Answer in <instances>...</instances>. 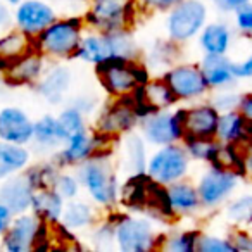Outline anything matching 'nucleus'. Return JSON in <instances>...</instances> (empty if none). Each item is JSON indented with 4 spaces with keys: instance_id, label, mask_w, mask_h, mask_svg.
Here are the masks:
<instances>
[{
    "instance_id": "nucleus-49",
    "label": "nucleus",
    "mask_w": 252,
    "mask_h": 252,
    "mask_svg": "<svg viewBox=\"0 0 252 252\" xmlns=\"http://www.w3.org/2000/svg\"><path fill=\"white\" fill-rule=\"evenodd\" d=\"M14 216H16V214L12 213V211L9 209L4 202H0V237L7 231L9 224L12 223V218H14Z\"/></svg>"
},
{
    "instance_id": "nucleus-41",
    "label": "nucleus",
    "mask_w": 252,
    "mask_h": 252,
    "mask_svg": "<svg viewBox=\"0 0 252 252\" xmlns=\"http://www.w3.org/2000/svg\"><path fill=\"white\" fill-rule=\"evenodd\" d=\"M233 25L242 36L252 38V2L245 4L237 12H233Z\"/></svg>"
},
{
    "instance_id": "nucleus-20",
    "label": "nucleus",
    "mask_w": 252,
    "mask_h": 252,
    "mask_svg": "<svg viewBox=\"0 0 252 252\" xmlns=\"http://www.w3.org/2000/svg\"><path fill=\"white\" fill-rule=\"evenodd\" d=\"M73 83V73L66 64H52L47 66L45 73L35 83L38 95L49 104L57 105L66 100V95Z\"/></svg>"
},
{
    "instance_id": "nucleus-34",
    "label": "nucleus",
    "mask_w": 252,
    "mask_h": 252,
    "mask_svg": "<svg viewBox=\"0 0 252 252\" xmlns=\"http://www.w3.org/2000/svg\"><path fill=\"white\" fill-rule=\"evenodd\" d=\"M187 152L192 158V161H200L206 164H213L216 159L218 149H220V140L218 138H195L185 137L183 138Z\"/></svg>"
},
{
    "instance_id": "nucleus-3",
    "label": "nucleus",
    "mask_w": 252,
    "mask_h": 252,
    "mask_svg": "<svg viewBox=\"0 0 252 252\" xmlns=\"http://www.w3.org/2000/svg\"><path fill=\"white\" fill-rule=\"evenodd\" d=\"M109 220L114 223L116 247L123 252H147L161 247L162 235L149 218L125 213H111Z\"/></svg>"
},
{
    "instance_id": "nucleus-23",
    "label": "nucleus",
    "mask_w": 252,
    "mask_h": 252,
    "mask_svg": "<svg viewBox=\"0 0 252 252\" xmlns=\"http://www.w3.org/2000/svg\"><path fill=\"white\" fill-rule=\"evenodd\" d=\"M166 189H168L169 206H171L176 218L193 216L199 211H202V202H200V195L195 183L185 178L171 183Z\"/></svg>"
},
{
    "instance_id": "nucleus-35",
    "label": "nucleus",
    "mask_w": 252,
    "mask_h": 252,
    "mask_svg": "<svg viewBox=\"0 0 252 252\" xmlns=\"http://www.w3.org/2000/svg\"><path fill=\"white\" fill-rule=\"evenodd\" d=\"M224 216L235 226H242L252 221V193H244L228 200L224 207Z\"/></svg>"
},
{
    "instance_id": "nucleus-27",
    "label": "nucleus",
    "mask_w": 252,
    "mask_h": 252,
    "mask_svg": "<svg viewBox=\"0 0 252 252\" xmlns=\"http://www.w3.org/2000/svg\"><path fill=\"white\" fill-rule=\"evenodd\" d=\"M98 223L97 209L92 206L90 202L81 199H71L66 200V206L63 211V218L61 223L66 230L69 231H85L94 228Z\"/></svg>"
},
{
    "instance_id": "nucleus-5",
    "label": "nucleus",
    "mask_w": 252,
    "mask_h": 252,
    "mask_svg": "<svg viewBox=\"0 0 252 252\" xmlns=\"http://www.w3.org/2000/svg\"><path fill=\"white\" fill-rule=\"evenodd\" d=\"M97 76L104 90L111 97L133 95L151 78L147 66L138 61L112 59L95 66Z\"/></svg>"
},
{
    "instance_id": "nucleus-32",
    "label": "nucleus",
    "mask_w": 252,
    "mask_h": 252,
    "mask_svg": "<svg viewBox=\"0 0 252 252\" xmlns=\"http://www.w3.org/2000/svg\"><path fill=\"white\" fill-rule=\"evenodd\" d=\"M180 43L168 38V42H158L154 49L151 50L147 57V69H168L173 64H176V59L180 57Z\"/></svg>"
},
{
    "instance_id": "nucleus-9",
    "label": "nucleus",
    "mask_w": 252,
    "mask_h": 252,
    "mask_svg": "<svg viewBox=\"0 0 252 252\" xmlns=\"http://www.w3.org/2000/svg\"><path fill=\"white\" fill-rule=\"evenodd\" d=\"M242 180H244V176L240 173L209 164V168L199 176L195 183L200 195V202H202V209L214 211L224 206L231 199L235 190L238 189Z\"/></svg>"
},
{
    "instance_id": "nucleus-51",
    "label": "nucleus",
    "mask_w": 252,
    "mask_h": 252,
    "mask_svg": "<svg viewBox=\"0 0 252 252\" xmlns=\"http://www.w3.org/2000/svg\"><path fill=\"white\" fill-rule=\"evenodd\" d=\"M4 2H7L11 7H16L18 4H21V2H25V0H4Z\"/></svg>"
},
{
    "instance_id": "nucleus-14",
    "label": "nucleus",
    "mask_w": 252,
    "mask_h": 252,
    "mask_svg": "<svg viewBox=\"0 0 252 252\" xmlns=\"http://www.w3.org/2000/svg\"><path fill=\"white\" fill-rule=\"evenodd\" d=\"M180 112H182L185 137L216 138L218 121H220L221 112L209 100L197 102V104H192L189 107H182Z\"/></svg>"
},
{
    "instance_id": "nucleus-44",
    "label": "nucleus",
    "mask_w": 252,
    "mask_h": 252,
    "mask_svg": "<svg viewBox=\"0 0 252 252\" xmlns=\"http://www.w3.org/2000/svg\"><path fill=\"white\" fill-rule=\"evenodd\" d=\"M233 73L238 81L252 80V54L242 61H233Z\"/></svg>"
},
{
    "instance_id": "nucleus-42",
    "label": "nucleus",
    "mask_w": 252,
    "mask_h": 252,
    "mask_svg": "<svg viewBox=\"0 0 252 252\" xmlns=\"http://www.w3.org/2000/svg\"><path fill=\"white\" fill-rule=\"evenodd\" d=\"M237 252H252V231L245 226H233L228 233Z\"/></svg>"
},
{
    "instance_id": "nucleus-36",
    "label": "nucleus",
    "mask_w": 252,
    "mask_h": 252,
    "mask_svg": "<svg viewBox=\"0 0 252 252\" xmlns=\"http://www.w3.org/2000/svg\"><path fill=\"white\" fill-rule=\"evenodd\" d=\"M85 118H87V116H85L80 109H76L71 104L57 114V119H59L61 126H63V130L66 131L67 137L87 130V119Z\"/></svg>"
},
{
    "instance_id": "nucleus-39",
    "label": "nucleus",
    "mask_w": 252,
    "mask_h": 252,
    "mask_svg": "<svg viewBox=\"0 0 252 252\" xmlns=\"http://www.w3.org/2000/svg\"><path fill=\"white\" fill-rule=\"evenodd\" d=\"M240 95L233 87L231 88H221V90H213V95L209 97V102L218 109L220 112H228L238 109L240 104Z\"/></svg>"
},
{
    "instance_id": "nucleus-10",
    "label": "nucleus",
    "mask_w": 252,
    "mask_h": 252,
    "mask_svg": "<svg viewBox=\"0 0 252 252\" xmlns=\"http://www.w3.org/2000/svg\"><path fill=\"white\" fill-rule=\"evenodd\" d=\"M178 102H195L211 92L199 63H176L161 74Z\"/></svg>"
},
{
    "instance_id": "nucleus-21",
    "label": "nucleus",
    "mask_w": 252,
    "mask_h": 252,
    "mask_svg": "<svg viewBox=\"0 0 252 252\" xmlns=\"http://www.w3.org/2000/svg\"><path fill=\"white\" fill-rule=\"evenodd\" d=\"M74 59H80L87 64L98 66L107 61L118 59L116 57V47L112 40V33H102L95 30H88L83 33V38L80 42Z\"/></svg>"
},
{
    "instance_id": "nucleus-18",
    "label": "nucleus",
    "mask_w": 252,
    "mask_h": 252,
    "mask_svg": "<svg viewBox=\"0 0 252 252\" xmlns=\"http://www.w3.org/2000/svg\"><path fill=\"white\" fill-rule=\"evenodd\" d=\"M35 185L28 173L19 171L0 182V202H4L14 214H21L32 209Z\"/></svg>"
},
{
    "instance_id": "nucleus-37",
    "label": "nucleus",
    "mask_w": 252,
    "mask_h": 252,
    "mask_svg": "<svg viewBox=\"0 0 252 252\" xmlns=\"http://www.w3.org/2000/svg\"><path fill=\"white\" fill-rule=\"evenodd\" d=\"M197 252H237V249L231 244L228 235L221 237V235L200 231L197 240Z\"/></svg>"
},
{
    "instance_id": "nucleus-40",
    "label": "nucleus",
    "mask_w": 252,
    "mask_h": 252,
    "mask_svg": "<svg viewBox=\"0 0 252 252\" xmlns=\"http://www.w3.org/2000/svg\"><path fill=\"white\" fill-rule=\"evenodd\" d=\"M92 240L94 247L97 249H111L112 244H116V233H114V223L111 220H105L102 223H97L92 228Z\"/></svg>"
},
{
    "instance_id": "nucleus-24",
    "label": "nucleus",
    "mask_w": 252,
    "mask_h": 252,
    "mask_svg": "<svg viewBox=\"0 0 252 252\" xmlns=\"http://www.w3.org/2000/svg\"><path fill=\"white\" fill-rule=\"evenodd\" d=\"M199 64L202 67L207 83H209L211 92L221 90V88H231L238 81L233 73V61L228 56L204 54Z\"/></svg>"
},
{
    "instance_id": "nucleus-33",
    "label": "nucleus",
    "mask_w": 252,
    "mask_h": 252,
    "mask_svg": "<svg viewBox=\"0 0 252 252\" xmlns=\"http://www.w3.org/2000/svg\"><path fill=\"white\" fill-rule=\"evenodd\" d=\"M200 230L190 228V230H178L173 233L162 235L161 247L162 251L169 252H197V240H199Z\"/></svg>"
},
{
    "instance_id": "nucleus-15",
    "label": "nucleus",
    "mask_w": 252,
    "mask_h": 252,
    "mask_svg": "<svg viewBox=\"0 0 252 252\" xmlns=\"http://www.w3.org/2000/svg\"><path fill=\"white\" fill-rule=\"evenodd\" d=\"M57 19L52 7L43 0H25L14 9V25L32 38L38 36L47 26Z\"/></svg>"
},
{
    "instance_id": "nucleus-29",
    "label": "nucleus",
    "mask_w": 252,
    "mask_h": 252,
    "mask_svg": "<svg viewBox=\"0 0 252 252\" xmlns=\"http://www.w3.org/2000/svg\"><path fill=\"white\" fill-rule=\"evenodd\" d=\"M35 49V40L21 30L9 28L0 35V71Z\"/></svg>"
},
{
    "instance_id": "nucleus-4",
    "label": "nucleus",
    "mask_w": 252,
    "mask_h": 252,
    "mask_svg": "<svg viewBox=\"0 0 252 252\" xmlns=\"http://www.w3.org/2000/svg\"><path fill=\"white\" fill-rule=\"evenodd\" d=\"M138 0H87V30L109 33L131 28L137 21Z\"/></svg>"
},
{
    "instance_id": "nucleus-2",
    "label": "nucleus",
    "mask_w": 252,
    "mask_h": 252,
    "mask_svg": "<svg viewBox=\"0 0 252 252\" xmlns=\"http://www.w3.org/2000/svg\"><path fill=\"white\" fill-rule=\"evenodd\" d=\"M87 32L85 18L56 19L38 36H35V49L52 59H74L83 33Z\"/></svg>"
},
{
    "instance_id": "nucleus-1",
    "label": "nucleus",
    "mask_w": 252,
    "mask_h": 252,
    "mask_svg": "<svg viewBox=\"0 0 252 252\" xmlns=\"http://www.w3.org/2000/svg\"><path fill=\"white\" fill-rule=\"evenodd\" d=\"M81 189L87 190L92 202L104 209H114L119 204L121 185L116 176L111 151L97 152L85 162L76 166Z\"/></svg>"
},
{
    "instance_id": "nucleus-8",
    "label": "nucleus",
    "mask_w": 252,
    "mask_h": 252,
    "mask_svg": "<svg viewBox=\"0 0 252 252\" xmlns=\"http://www.w3.org/2000/svg\"><path fill=\"white\" fill-rule=\"evenodd\" d=\"M190 162H192V158L187 152L183 142H176V144L158 147L154 154L149 156L145 173L154 182L168 187L189 176Z\"/></svg>"
},
{
    "instance_id": "nucleus-45",
    "label": "nucleus",
    "mask_w": 252,
    "mask_h": 252,
    "mask_svg": "<svg viewBox=\"0 0 252 252\" xmlns=\"http://www.w3.org/2000/svg\"><path fill=\"white\" fill-rule=\"evenodd\" d=\"M249 2H252V0H211V4L223 14H233Z\"/></svg>"
},
{
    "instance_id": "nucleus-22",
    "label": "nucleus",
    "mask_w": 252,
    "mask_h": 252,
    "mask_svg": "<svg viewBox=\"0 0 252 252\" xmlns=\"http://www.w3.org/2000/svg\"><path fill=\"white\" fill-rule=\"evenodd\" d=\"M216 138L221 144H231L244 147L245 144L252 142V125L240 114L238 109L228 112H221L218 121Z\"/></svg>"
},
{
    "instance_id": "nucleus-47",
    "label": "nucleus",
    "mask_w": 252,
    "mask_h": 252,
    "mask_svg": "<svg viewBox=\"0 0 252 252\" xmlns=\"http://www.w3.org/2000/svg\"><path fill=\"white\" fill-rule=\"evenodd\" d=\"M240 114L247 119L249 125H252V92H244L240 95V104H238Z\"/></svg>"
},
{
    "instance_id": "nucleus-16",
    "label": "nucleus",
    "mask_w": 252,
    "mask_h": 252,
    "mask_svg": "<svg viewBox=\"0 0 252 252\" xmlns=\"http://www.w3.org/2000/svg\"><path fill=\"white\" fill-rule=\"evenodd\" d=\"M133 97L137 100L140 119L154 111H164V109H171L173 105L178 104V98L175 97V94L171 92L169 85L166 83V80L162 76L149 78L135 92Z\"/></svg>"
},
{
    "instance_id": "nucleus-25",
    "label": "nucleus",
    "mask_w": 252,
    "mask_h": 252,
    "mask_svg": "<svg viewBox=\"0 0 252 252\" xmlns=\"http://www.w3.org/2000/svg\"><path fill=\"white\" fill-rule=\"evenodd\" d=\"M197 42L202 54L228 56L233 43V28L226 21H211L199 33Z\"/></svg>"
},
{
    "instance_id": "nucleus-28",
    "label": "nucleus",
    "mask_w": 252,
    "mask_h": 252,
    "mask_svg": "<svg viewBox=\"0 0 252 252\" xmlns=\"http://www.w3.org/2000/svg\"><path fill=\"white\" fill-rule=\"evenodd\" d=\"M67 140L66 131L63 130L57 116L43 114L35 121L33 144L40 151H59Z\"/></svg>"
},
{
    "instance_id": "nucleus-30",
    "label": "nucleus",
    "mask_w": 252,
    "mask_h": 252,
    "mask_svg": "<svg viewBox=\"0 0 252 252\" xmlns=\"http://www.w3.org/2000/svg\"><path fill=\"white\" fill-rule=\"evenodd\" d=\"M123 159H125L126 169L131 175H140L145 173L149 162L147 156V140L142 133H137L135 130L123 135Z\"/></svg>"
},
{
    "instance_id": "nucleus-50",
    "label": "nucleus",
    "mask_w": 252,
    "mask_h": 252,
    "mask_svg": "<svg viewBox=\"0 0 252 252\" xmlns=\"http://www.w3.org/2000/svg\"><path fill=\"white\" fill-rule=\"evenodd\" d=\"M244 152V161H245V169H247V175H252V142L245 144L242 147Z\"/></svg>"
},
{
    "instance_id": "nucleus-6",
    "label": "nucleus",
    "mask_w": 252,
    "mask_h": 252,
    "mask_svg": "<svg viewBox=\"0 0 252 252\" xmlns=\"http://www.w3.org/2000/svg\"><path fill=\"white\" fill-rule=\"evenodd\" d=\"M50 228L33 211L16 214L7 231L2 235V249L7 252H30L49 247L45 244L50 240Z\"/></svg>"
},
{
    "instance_id": "nucleus-7",
    "label": "nucleus",
    "mask_w": 252,
    "mask_h": 252,
    "mask_svg": "<svg viewBox=\"0 0 252 252\" xmlns=\"http://www.w3.org/2000/svg\"><path fill=\"white\" fill-rule=\"evenodd\" d=\"M209 23V7L206 0H182L176 7L168 12L166 32L173 42L189 43L197 38L204 26Z\"/></svg>"
},
{
    "instance_id": "nucleus-19",
    "label": "nucleus",
    "mask_w": 252,
    "mask_h": 252,
    "mask_svg": "<svg viewBox=\"0 0 252 252\" xmlns=\"http://www.w3.org/2000/svg\"><path fill=\"white\" fill-rule=\"evenodd\" d=\"M47 69V57L40 50L33 49L23 57L16 59L5 67L2 73L9 85L23 87V85H35Z\"/></svg>"
},
{
    "instance_id": "nucleus-31",
    "label": "nucleus",
    "mask_w": 252,
    "mask_h": 252,
    "mask_svg": "<svg viewBox=\"0 0 252 252\" xmlns=\"http://www.w3.org/2000/svg\"><path fill=\"white\" fill-rule=\"evenodd\" d=\"M32 161V151L28 145L12 144L0 140V182H4L11 175L25 171Z\"/></svg>"
},
{
    "instance_id": "nucleus-17",
    "label": "nucleus",
    "mask_w": 252,
    "mask_h": 252,
    "mask_svg": "<svg viewBox=\"0 0 252 252\" xmlns=\"http://www.w3.org/2000/svg\"><path fill=\"white\" fill-rule=\"evenodd\" d=\"M35 121L16 105H7L0 109V140L12 144L30 145L33 142Z\"/></svg>"
},
{
    "instance_id": "nucleus-48",
    "label": "nucleus",
    "mask_w": 252,
    "mask_h": 252,
    "mask_svg": "<svg viewBox=\"0 0 252 252\" xmlns=\"http://www.w3.org/2000/svg\"><path fill=\"white\" fill-rule=\"evenodd\" d=\"M95 104H97V100H95L94 97H87V95H81V97L74 98V102L71 105H74V107L80 109V111L83 112L85 116H88L92 111H94Z\"/></svg>"
},
{
    "instance_id": "nucleus-46",
    "label": "nucleus",
    "mask_w": 252,
    "mask_h": 252,
    "mask_svg": "<svg viewBox=\"0 0 252 252\" xmlns=\"http://www.w3.org/2000/svg\"><path fill=\"white\" fill-rule=\"evenodd\" d=\"M12 21H14V16L11 12V5L4 0H0V35L11 28Z\"/></svg>"
},
{
    "instance_id": "nucleus-43",
    "label": "nucleus",
    "mask_w": 252,
    "mask_h": 252,
    "mask_svg": "<svg viewBox=\"0 0 252 252\" xmlns=\"http://www.w3.org/2000/svg\"><path fill=\"white\" fill-rule=\"evenodd\" d=\"M182 0H138L142 12H169Z\"/></svg>"
},
{
    "instance_id": "nucleus-38",
    "label": "nucleus",
    "mask_w": 252,
    "mask_h": 252,
    "mask_svg": "<svg viewBox=\"0 0 252 252\" xmlns=\"http://www.w3.org/2000/svg\"><path fill=\"white\" fill-rule=\"evenodd\" d=\"M54 189H56L66 200H71V199H76V197L80 195L81 183H80V178H78L76 173H67V171H63V169H61L56 182H54Z\"/></svg>"
},
{
    "instance_id": "nucleus-11",
    "label": "nucleus",
    "mask_w": 252,
    "mask_h": 252,
    "mask_svg": "<svg viewBox=\"0 0 252 252\" xmlns=\"http://www.w3.org/2000/svg\"><path fill=\"white\" fill-rule=\"evenodd\" d=\"M140 125L138 105L133 95L114 97V100L98 114L95 131L111 138L123 137Z\"/></svg>"
},
{
    "instance_id": "nucleus-13",
    "label": "nucleus",
    "mask_w": 252,
    "mask_h": 252,
    "mask_svg": "<svg viewBox=\"0 0 252 252\" xmlns=\"http://www.w3.org/2000/svg\"><path fill=\"white\" fill-rule=\"evenodd\" d=\"M114 138L105 137L100 133H90L88 130L74 133L67 137L64 145L56 152L54 161L61 166V168H69V166H78L95 156L97 152L111 151V142Z\"/></svg>"
},
{
    "instance_id": "nucleus-52",
    "label": "nucleus",
    "mask_w": 252,
    "mask_h": 252,
    "mask_svg": "<svg viewBox=\"0 0 252 252\" xmlns=\"http://www.w3.org/2000/svg\"><path fill=\"white\" fill-rule=\"evenodd\" d=\"M242 226H245L249 231H252V221H249V223H245V224H242Z\"/></svg>"
},
{
    "instance_id": "nucleus-26",
    "label": "nucleus",
    "mask_w": 252,
    "mask_h": 252,
    "mask_svg": "<svg viewBox=\"0 0 252 252\" xmlns=\"http://www.w3.org/2000/svg\"><path fill=\"white\" fill-rule=\"evenodd\" d=\"M64 206H66V199L54 187H42L33 193L30 211H33L40 220L49 223L50 226H56L57 223H61Z\"/></svg>"
},
{
    "instance_id": "nucleus-12",
    "label": "nucleus",
    "mask_w": 252,
    "mask_h": 252,
    "mask_svg": "<svg viewBox=\"0 0 252 252\" xmlns=\"http://www.w3.org/2000/svg\"><path fill=\"white\" fill-rule=\"evenodd\" d=\"M140 130L147 144L162 147V145L183 142L185 130H183L182 112L178 111H154L140 119Z\"/></svg>"
}]
</instances>
